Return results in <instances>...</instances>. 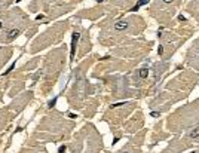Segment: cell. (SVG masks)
Returning <instances> with one entry per match:
<instances>
[{"mask_svg":"<svg viewBox=\"0 0 199 153\" xmlns=\"http://www.w3.org/2000/svg\"><path fill=\"white\" fill-rule=\"evenodd\" d=\"M129 27H131V23H129L128 20H124V21H118L113 28H115L116 31H124V30H128Z\"/></svg>","mask_w":199,"mask_h":153,"instance_id":"cell-2","label":"cell"},{"mask_svg":"<svg viewBox=\"0 0 199 153\" xmlns=\"http://www.w3.org/2000/svg\"><path fill=\"white\" fill-rule=\"evenodd\" d=\"M187 61H189V64L192 67L199 69V40H198V43H195L193 48L189 51V54H187Z\"/></svg>","mask_w":199,"mask_h":153,"instance_id":"cell-1","label":"cell"},{"mask_svg":"<svg viewBox=\"0 0 199 153\" xmlns=\"http://www.w3.org/2000/svg\"><path fill=\"white\" fill-rule=\"evenodd\" d=\"M187 138H190V140H199V125H196L193 129L189 131Z\"/></svg>","mask_w":199,"mask_h":153,"instance_id":"cell-3","label":"cell"}]
</instances>
